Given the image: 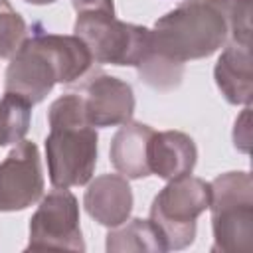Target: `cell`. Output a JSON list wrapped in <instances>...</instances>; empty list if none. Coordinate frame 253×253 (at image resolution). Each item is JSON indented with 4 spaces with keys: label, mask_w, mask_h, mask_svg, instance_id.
I'll list each match as a JSON object with an SVG mask.
<instances>
[{
    "label": "cell",
    "mask_w": 253,
    "mask_h": 253,
    "mask_svg": "<svg viewBox=\"0 0 253 253\" xmlns=\"http://www.w3.org/2000/svg\"><path fill=\"white\" fill-rule=\"evenodd\" d=\"M136 69H138L140 81H144L146 85L160 89V91L178 87L182 81V75H184V63L174 61L166 55H160L152 49H148V53L136 65Z\"/></svg>",
    "instance_id": "2e32d148"
},
{
    "label": "cell",
    "mask_w": 253,
    "mask_h": 253,
    "mask_svg": "<svg viewBox=\"0 0 253 253\" xmlns=\"http://www.w3.org/2000/svg\"><path fill=\"white\" fill-rule=\"evenodd\" d=\"M73 32L85 42L97 63L136 67L150 49L148 28L126 24L107 12L77 14Z\"/></svg>",
    "instance_id": "8992f818"
},
{
    "label": "cell",
    "mask_w": 253,
    "mask_h": 253,
    "mask_svg": "<svg viewBox=\"0 0 253 253\" xmlns=\"http://www.w3.org/2000/svg\"><path fill=\"white\" fill-rule=\"evenodd\" d=\"M26 2H30V4H38V6H43V4H51V2H55V0H26Z\"/></svg>",
    "instance_id": "ffe728a7"
},
{
    "label": "cell",
    "mask_w": 253,
    "mask_h": 253,
    "mask_svg": "<svg viewBox=\"0 0 253 253\" xmlns=\"http://www.w3.org/2000/svg\"><path fill=\"white\" fill-rule=\"evenodd\" d=\"M213 247L223 253L253 251V180L249 172H225L210 182Z\"/></svg>",
    "instance_id": "277c9868"
},
{
    "label": "cell",
    "mask_w": 253,
    "mask_h": 253,
    "mask_svg": "<svg viewBox=\"0 0 253 253\" xmlns=\"http://www.w3.org/2000/svg\"><path fill=\"white\" fill-rule=\"evenodd\" d=\"M85 251L77 198L69 188H55L42 198L30 219L26 251Z\"/></svg>",
    "instance_id": "52a82bcc"
},
{
    "label": "cell",
    "mask_w": 253,
    "mask_h": 253,
    "mask_svg": "<svg viewBox=\"0 0 253 253\" xmlns=\"http://www.w3.org/2000/svg\"><path fill=\"white\" fill-rule=\"evenodd\" d=\"M71 4H73L77 14H81V12H107V14H115L113 0H71Z\"/></svg>",
    "instance_id": "d6986e66"
},
{
    "label": "cell",
    "mask_w": 253,
    "mask_h": 253,
    "mask_svg": "<svg viewBox=\"0 0 253 253\" xmlns=\"http://www.w3.org/2000/svg\"><path fill=\"white\" fill-rule=\"evenodd\" d=\"M26 40V22L8 0H0V57H12Z\"/></svg>",
    "instance_id": "e0dca14e"
},
{
    "label": "cell",
    "mask_w": 253,
    "mask_h": 253,
    "mask_svg": "<svg viewBox=\"0 0 253 253\" xmlns=\"http://www.w3.org/2000/svg\"><path fill=\"white\" fill-rule=\"evenodd\" d=\"M251 42V4L237 0H184L154 22L150 49L174 61L202 59L227 40Z\"/></svg>",
    "instance_id": "6da1fadb"
},
{
    "label": "cell",
    "mask_w": 253,
    "mask_h": 253,
    "mask_svg": "<svg viewBox=\"0 0 253 253\" xmlns=\"http://www.w3.org/2000/svg\"><path fill=\"white\" fill-rule=\"evenodd\" d=\"M91 65V51L79 36L38 32L26 38L10 57L4 87L36 105L45 99L55 83H73Z\"/></svg>",
    "instance_id": "7a4b0ae2"
},
{
    "label": "cell",
    "mask_w": 253,
    "mask_h": 253,
    "mask_svg": "<svg viewBox=\"0 0 253 253\" xmlns=\"http://www.w3.org/2000/svg\"><path fill=\"white\" fill-rule=\"evenodd\" d=\"M43 194V176L38 146L20 140L0 162V211H20Z\"/></svg>",
    "instance_id": "ba28073f"
},
{
    "label": "cell",
    "mask_w": 253,
    "mask_h": 253,
    "mask_svg": "<svg viewBox=\"0 0 253 253\" xmlns=\"http://www.w3.org/2000/svg\"><path fill=\"white\" fill-rule=\"evenodd\" d=\"M83 206L87 213L101 225L117 227L125 223L132 210V192L125 176L103 174L85 190Z\"/></svg>",
    "instance_id": "8fae6325"
},
{
    "label": "cell",
    "mask_w": 253,
    "mask_h": 253,
    "mask_svg": "<svg viewBox=\"0 0 253 253\" xmlns=\"http://www.w3.org/2000/svg\"><path fill=\"white\" fill-rule=\"evenodd\" d=\"M249 107L243 109L241 117L235 121V130H233V142L235 148H239L241 152H249Z\"/></svg>",
    "instance_id": "ac0fdd59"
},
{
    "label": "cell",
    "mask_w": 253,
    "mask_h": 253,
    "mask_svg": "<svg viewBox=\"0 0 253 253\" xmlns=\"http://www.w3.org/2000/svg\"><path fill=\"white\" fill-rule=\"evenodd\" d=\"M107 251L109 253H123V251H150V253H164L166 245L150 223V219L134 217L128 223L117 225L113 231L107 233Z\"/></svg>",
    "instance_id": "5bb4252c"
},
{
    "label": "cell",
    "mask_w": 253,
    "mask_h": 253,
    "mask_svg": "<svg viewBox=\"0 0 253 253\" xmlns=\"http://www.w3.org/2000/svg\"><path fill=\"white\" fill-rule=\"evenodd\" d=\"M49 134L45 138L47 174L53 188L83 186L97 164V130L85 121L77 91L65 93L49 105Z\"/></svg>",
    "instance_id": "3957f363"
},
{
    "label": "cell",
    "mask_w": 253,
    "mask_h": 253,
    "mask_svg": "<svg viewBox=\"0 0 253 253\" xmlns=\"http://www.w3.org/2000/svg\"><path fill=\"white\" fill-rule=\"evenodd\" d=\"M154 128L142 123H123L115 132L109 148L113 168L130 180L150 176L148 168V142Z\"/></svg>",
    "instance_id": "4fadbf2b"
},
{
    "label": "cell",
    "mask_w": 253,
    "mask_h": 253,
    "mask_svg": "<svg viewBox=\"0 0 253 253\" xmlns=\"http://www.w3.org/2000/svg\"><path fill=\"white\" fill-rule=\"evenodd\" d=\"M210 182L194 176L168 180L150 206V223L160 233L166 251L184 249L196 237V219L210 208Z\"/></svg>",
    "instance_id": "5b68a950"
},
{
    "label": "cell",
    "mask_w": 253,
    "mask_h": 253,
    "mask_svg": "<svg viewBox=\"0 0 253 253\" xmlns=\"http://www.w3.org/2000/svg\"><path fill=\"white\" fill-rule=\"evenodd\" d=\"M32 119V103L18 93L6 91L0 99V146L24 140Z\"/></svg>",
    "instance_id": "9a60e30c"
},
{
    "label": "cell",
    "mask_w": 253,
    "mask_h": 253,
    "mask_svg": "<svg viewBox=\"0 0 253 253\" xmlns=\"http://www.w3.org/2000/svg\"><path fill=\"white\" fill-rule=\"evenodd\" d=\"M237 2H249L251 4V0H237Z\"/></svg>",
    "instance_id": "44dd1931"
},
{
    "label": "cell",
    "mask_w": 253,
    "mask_h": 253,
    "mask_svg": "<svg viewBox=\"0 0 253 253\" xmlns=\"http://www.w3.org/2000/svg\"><path fill=\"white\" fill-rule=\"evenodd\" d=\"M198 150L194 140L180 130L152 132L148 142L150 174L162 180H176L188 176L196 166Z\"/></svg>",
    "instance_id": "7c38bea8"
},
{
    "label": "cell",
    "mask_w": 253,
    "mask_h": 253,
    "mask_svg": "<svg viewBox=\"0 0 253 253\" xmlns=\"http://www.w3.org/2000/svg\"><path fill=\"white\" fill-rule=\"evenodd\" d=\"M85 121L93 128L119 126L128 123L134 113L132 87L113 75L95 71L77 89Z\"/></svg>",
    "instance_id": "9c48e42d"
},
{
    "label": "cell",
    "mask_w": 253,
    "mask_h": 253,
    "mask_svg": "<svg viewBox=\"0 0 253 253\" xmlns=\"http://www.w3.org/2000/svg\"><path fill=\"white\" fill-rule=\"evenodd\" d=\"M215 85L231 105H249L253 95L251 42L227 40L215 67Z\"/></svg>",
    "instance_id": "30bf717a"
}]
</instances>
